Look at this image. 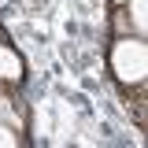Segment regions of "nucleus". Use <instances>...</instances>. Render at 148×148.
<instances>
[{"label": "nucleus", "instance_id": "nucleus-1", "mask_svg": "<svg viewBox=\"0 0 148 148\" xmlns=\"http://www.w3.org/2000/svg\"><path fill=\"white\" fill-rule=\"evenodd\" d=\"M111 74L122 89H145V78H148V48H145V37L137 34H122L115 37L111 45Z\"/></svg>", "mask_w": 148, "mask_h": 148}, {"label": "nucleus", "instance_id": "nucleus-2", "mask_svg": "<svg viewBox=\"0 0 148 148\" xmlns=\"http://www.w3.org/2000/svg\"><path fill=\"white\" fill-rule=\"evenodd\" d=\"M22 74H26L22 56H18L11 45L0 41V85H4V89H18V85H22Z\"/></svg>", "mask_w": 148, "mask_h": 148}, {"label": "nucleus", "instance_id": "nucleus-3", "mask_svg": "<svg viewBox=\"0 0 148 148\" xmlns=\"http://www.w3.org/2000/svg\"><path fill=\"white\" fill-rule=\"evenodd\" d=\"M0 122H8V126H15L18 133H26V108H22L4 85H0Z\"/></svg>", "mask_w": 148, "mask_h": 148}, {"label": "nucleus", "instance_id": "nucleus-4", "mask_svg": "<svg viewBox=\"0 0 148 148\" xmlns=\"http://www.w3.org/2000/svg\"><path fill=\"white\" fill-rule=\"evenodd\" d=\"M122 11L130 18V30L137 37L148 34V0H122Z\"/></svg>", "mask_w": 148, "mask_h": 148}, {"label": "nucleus", "instance_id": "nucleus-5", "mask_svg": "<svg viewBox=\"0 0 148 148\" xmlns=\"http://www.w3.org/2000/svg\"><path fill=\"white\" fill-rule=\"evenodd\" d=\"M18 145H22V133L8 122H0V148H18Z\"/></svg>", "mask_w": 148, "mask_h": 148}, {"label": "nucleus", "instance_id": "nucleus-6", "mask_svg": "<svg viewBox=\"0 0 148 148\" xmlns=\"http://www.w3.org/2000/svg\"><path fill=\"white\" fill-rule=\"evenodd\" d=\"M115 4H122V0H115Z\"/></svg>", "mask_w": 148, "mask_h": 148}]
</instances>
